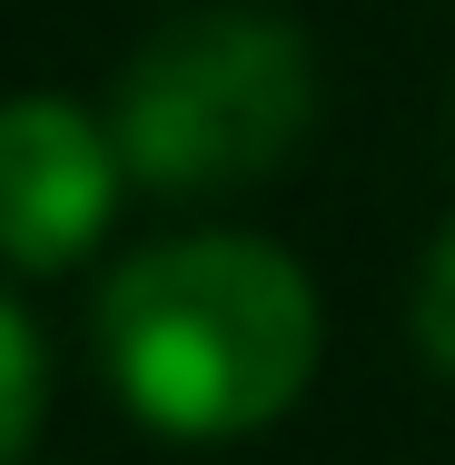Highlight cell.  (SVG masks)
<instances>
[{"label": "cell", "mask_w": 455, "mask_h": 465, "mask_svg": "<svg viewBox=\"0 0 455 465\" xmlns=\"http://www.w3.org/2000/svg\"><path fill=\"white\" fill-rule=\"evenodd\" d=\"M317 287L268 238H159L99 287V357L139 426L228 446L277 426L317 376Z\"/></svg>", "instance_id": "1"}, {"label": "cell", "mask_w": 455, "mask_h": 465, "mask_svg": "<svg viewBox=\"0 0 455 465\" xmlns=\"http://www.w3.org/2000/svg\"><path fill=\"white\" fill-rule=\"evenodd\" d=\"M317 119L307 30L277 10H179L109 90V139L139 188H248Z\"/></svg>", "instance_id": "2"}, {"label": "cell", "mask_w": 455, "mask_h": 465, "mask_svg": "<svg viewBox=\"0 0 455 465\" xmlns=\"http://www.w3.org/2000/svg\"><path fill=\"white\" fill-rule=\"evenodd\" d=\"M119 139L109 119H90L60 90H20L0 99V258L50 278L70 258H90L109 208H119Z\"/></svg>", "instance_id": "3"}, {"label": "cell", "mask_w": 455, "mask_h": 465, "mask_svg": "<svg viewBox=\"0 0 455 465\" xmlns=\"http://www.w3.org/2000/svg\"><path fill=\"white\" fill-rule=\"evenodd\" d=\"M40 406H50V367H40V337H30V317L0 297V465L30 446Z\"/></svg>", "instance_id": "4"}, {"label": "cell", "mask_w": 455, "mask_h": 465, "mask_svg": "<svg viewBox=\"0 0 455 465\" xmlns=\"http://www.w3.org/2000/svg\"><path fill=\"white\" fill-rule=\"evenodd\" d=\"M416 347H426L436 376H455V228L426 248V268H416Z\"/></svg>", "instance_id": "5"}]
</instances>
